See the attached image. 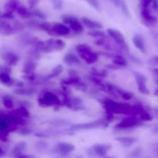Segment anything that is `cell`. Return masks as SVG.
Masks as SVG:
<instances>
[{"label": "cell", "mask_w": 158, "mask_h": 158, "mask_svg": "<svg viewBox=\"0 0 158 158\" xmlns=\"http://www.w3.org/2000/svg\"><path fill=\"white\" fill-rule=\"evenodd\" d=\"M152 7L154 10L158 13V0H153Z\"/></svg>", "instance_id": "cell-52"}, {"label": "cell", "mask_w": 158, "mask_h": 158, "mask_svg": "<svg viewBox=\"0 0 158 158\" xmlns=\"http://www.w3.org/2000/svg\"><path fill=\"white\" fill-rule=\"evenodd\" d=\"M137 86H138V89L141 94L148 95L150 94V90L146 86V83H137Z\"/></svg>", "instance_id": "cell-43"}, {"label": "cell", "mask_w": 158, "mask_h": 158, "mask_svg": "<svg viewBox=\"0 0 158 158\" xmlns=\"http://www.w3.org/2000/svg\"><path fill=\"white\" fill-rule=\"evenodd\" d=\"M52 29L56 35H61V36H66L70 33V30L69 26L65 23H56L52 24Z\"/></svg>", "instance_id": "cell-14"}, {"label": "cell", "mask_w": 158, "mask_h": 158, "mask_svg": "<svg viewBox=\"0 0 158 158\" xmlns=\"http://www.w3.org/2000/svg\"><path fill=\"white\" fill-rule=\"evenodd\" d=\"M106 114H126L131 115L132 106L127 103H120L116 102L110 99H105L100 100Z\"/></svg>", "instance_id": "cell-1"}, {"label": "cell", "mask_w": 158, "mask_h": 158, "mask_svg": "<svg viewBox=\"0 0 158 158\" xmlns=\"http://www.w3.org/2000/svg\"><path fill=\"white\" fill-rule=\"evenodd\" d=\"M76 50H77V53L79 54L80 57H81L83 55L87 53V52H90L92 49H91L90 46L89 45L85 44V43H81V44H79L76 46Z\"/></svg>", "instance_id": "cell-31"}, {"label": "cell", "mask_w": 158, "mask_h": 158, "mask_svg": "<svg viewBox=\"0 0 158 158\" xmlns=\"http://www.w3.org/2000/svg\"><path fill=\"white\" fill-rule=\"evenodd\" d=\"M111 144L110 143H95L86 150V154L89 157H106L111 150Z\"/></svg>", "instance_id": "cell-4"}, {"label": "cell", "mask_w": 158, "mask_h": 158, "mask_svg": "<svg viewBox=\"0 0 158 158\" xmlns=\"http://www.w3.org/2000/svg\"><path fill=\"white\" fill-rule=\"evenodd\" d=\"M107 120H99L95 121L90 122L86 123H76V124L70 125L69 127V131H85V130H94L99 129V128L106 127L108 126Z\"/></svg>", "instance_id": "cell-3"}, {"label": "cell", "mask_w": 158, "mask_h": 158, "mask_svg": "<svg viewBox=\"0 0 158 158\" xmlns=\"http://www.w3.org/2000/svg\"><path fill=\"white\" fill-rule=\"evenodd\" d=\"M132 42L137 49H139L143 53H146V46H145L144 39L143 35L138 33L134 34L132 38Z\"/></svg>", "instance_id": "cell-15"}, {"label": "cell", "mask_w": 158, "mask_h": 158, "mask_svg": "<svg viewBox=\"0 0 158 158\" xmlns=\"http://www.w3.org/2000/svg\"><path fill=\"white\" fill-rule=\"evenodd\" d=\"M106 68H108V69H120L121 67H120L119 66H117V65L116 64H112V65H106Z\"/></svg>", "instance_id": "cell-53"}, {"label": "cell", "mask_w": 158, "mask_h": 158, "mask_svg": "<svg viewBox=\"0 0 158 158\" xmlns=\"http://www.w3.org/2000/svg\"><path fill=\"white\" fill-rule=\"evenodd\" d=\"M154 94L156 96V97H158V88H157V89H156L155 90H154Z\"/></svg>", "instance_id": "cell-58"}, {"label": "cell", "mask_w": 158, "mask_h": 158, "mask_svg": "<svg viewBox=\"0 0 158 158\" xmlns=\"http://www.w3.org/2000/svg\"><path fill=\"white\" fill-rule=\"evenodd\" d=\"M80 81V79L77 76H70L69 78L66 79V80H63L62 81V84L63 86H69V85H73V86H75L77 83H78Z\"/></svg>", "instance_id": "cell-33"}, {"label": "cell", "mask_w": 158, "mask_h": 158, "mask_svg": "<svg viewBox=\"0 0 158 158\" xmlns=\"http://www.w3.org/2000/svg\"><path fill=\"white\" fill-rule=\"evenodd\" d=\"M88 35L91 37H94L96 39H101V38H106L107 35H106L103 31L100 30V29H94L89 32H88Z\"/></svg>", "instance_id": "cell-34"}, {"label": "cell", "mask_w": 158, "mask_h": 158, "mask_svg": "<svg viewBox=\"0 0 158 158\" xmlns=\"http://www.w3.org/2000/svg\"><path fill=\"white\" fill-rule=\"evenodd\" d=\"M0 83L8 86H14L15 80L12 78L9 73L5 72L0 73Z\"/></svg>", "instance_id": "cell-26"}, {"label": "cell", "mask_w": 158, "mask_h": 158, "mask_svg": "<svg viewBox=\"0 0 158 158\" xmlns=\"http://www.w3.org/2000/svg\"><path fill=\"white\" fill-rule=\"evenodd\" d=\"M63 66L60 64L57 65L56 67H54L53 69H52V70L51 71L50 73L48 74V75L45 77V80H51V79L56 78V77H59V76L63 73Z\"/></svg>", "instance_id": "cell-29"}, {"label": "cell", "mask_w": 158, "mask_h": 158, "mask_svg": "<svg viewBox=\"0 0 158 158\" xmlns=\"http://www.w3.org/2000/svg\"><path fill=\"white\" fill-rule=\"evenodd\" d=\"M153 71L154 72V73L157 74V75L158 76V68H154V69H153Z\"/></svg>", "instance_id": "cell-57"}, {"label": "cell", "mask_w": 158, "mask_h": 158, "mask_svg": "<svg viewBox=\"0 0 158 158\" xmlns=\"http://www.w3.org/2000/svg\"><path fill=\"white\" fill-rule=\"evenodd\" d=\"M76 148L73 144L66 142H59L54 148V152L62 157H66L75 151Z\"/></svg>", "instance_id": "cell-12"}, {"label": "cell", "mask_w": 158, "mask_h": 158, "mask_svg": "<svg viewBox=\"0 0 158 158\" xmlns=\"http://www.w3.org/2000/svg\"><path fill=\"white\" fill-rule=\"evenodd\" d=\"M27 1H28V5H29V9H35V6L39 4L40 0H27Z\"/></svg>", "instance_id": "cell-49"}, {"label": "cell", "mask_w": 158, "mask_h": 158, "mask_svg": "<svg viewBox=\"0 0 158 158\" xmlns=\"http://www.w3.org/2000/svg\"><path fill=\"white\" fill-rule=\"evenodd\" d=\"M49 125L55 127H64L70 126L71 123L69 121L63 119H55V120H51L48 121Z\"/></svg>", "instance_id": "cell-28"}, {"label": "cell", "mask_w": 158, "mask_h": 158, "mask_svg": "<svg viewBox=\"0 0 158 158\" xmlns=\"http://www.w3.org/2000/svg\"><path fill=\"white\" fill-rule=\"evenodd\" d=\"M134 75L137 83H146L147 82L146 77L141 73L136 71V72H134Z\"/></svg>", "instance_id": "cell-41"}, {"label": "cell", "mask_w": 158, "mask_h": 158, "mask_svg": "<svg viewBox=\"0 0 158 158\" xmlns=\"http://www.w3.org/2000/svg\"><path fill=\"white\" fill-rule=\"evenodd\" d=\"M10 114L17 116V117H22V118H28V117L30 116L29 110H28L27 108L24 106H20V107L17 108V109L12 110L10 112Z\"/></svg>", "instance_id": "cell-25"}, {"label": "cell", "mask_w": 158, "mask_h": 158, "mask_svg": "<svg viewBox=\"0 0 158 158\" xmlns=\"http://www.w3.org/2000/svg\"><path fill=\"white\" fill-rule=\"evenodd\" d=\"M37 64L34 60L28 59L27 61L25 63L23 69V73L24 74H30L34 73L35 69H36Z\"/></svg>", "instance_id": "cell-21"}, {"label": "cell", "mask_w": 158, "mask_h": 158, "mask_svg": "<svg viewBox=\"0 0 158 158\" xmlns=\"http://www.w3.org/2000/svg\"><path fill=\"white\" fill-rule=\"evenodd\" d=\"M143 154V149L141 148H137L131 152V154L128 155V157L132 158H138L140 157Z\"/></svg>", "instance_id": "cell-39"}, {"label": "cell", "mask_w": 158, "mask_h": 158, "mask_svg": "<svg viewBox=\"0 0 158 158\" xmlns=\"http://www.w3.org/2000/svg\"><path fill=\"white\" fill-rule=\"evenodd\" d=\"M12 26H13L14 29H15V32H16L23 31V29H24V27H25L24 24H23V23H22L20 21H19V20H14V21L12 23Z\"/></svg>", "instance_id": "cell-42"}, {"label": "cell", "mask_w": 158, "mask_h": 158, "mask_svg": "<svg viewBox=\"0 0 158 158\" xmlns=\"http://www.w3.org/2000/svg\"><path fill=\"white\" fill-rule=\"evenodd\" d=\"M107 32L108 35L116 43H117L118 45L122 46V49L125 52H127L129 50V48H128L126 42H125V37L123 35L121 32H120L119 30L114 29H108L106 30Z\"/></svg>", "instance_id": "cell-10"}, {"label": "cell", "mask_w": 158, "mask_h": 158, "mask_svg": "<svg viewBox=\"0 0 158 158\" xmlns=\"http://www.w3.org/2000/svg\"><path fill=\"white\" fill-rule=\"evenodd\" d=\"M152 2L153 0H141V7H148Z\"/></svg>", "instance_id": "cell-50"}, {"label": "cell", "mask_w": 158, "mask_h": 158, "mask_svg": "<svg viewBox=\"0 0 158 158\" xmlns=\"http://www.w3.org/2000/svg\"><path fill=\"white\" fill-rule=\"evenodd\" d=\"M112 62L114 64L117 65L120 67H126L127 66V60L123 56L120 55V54H116L114 57L112 58Z\"/></svg>", "instance_id": "cell-27"}, {"label": "cell", "mask_w": 158, "mask_h": 158, "mask_svg": "<svg viewBox=\"0 0 158 158\" xmlns=\"http://www.w3.org/2000/svg\"><path fill=\"white\" fill-rule=\"evenodd\" d=\"M140 15L143 23L148 27H154L158 24V18L151 13L148 7H141Z\"/></svg>", "instance_id": "cell-9"}, {"label": "cell", "mask_w": 158, "mask_h": 158, "mask_svg": "<svg viewBox=\"0 0 158 158\" xmlns=\"http://www.w3.org/2000/svg\"><path fill=\"white\" fill-rule=\"evenodd\" d=\"M120 7L121 8L122 12H123V13L126 16H127V17L131 16V13H130L129 9H128V6H127V3L125 2L124 0H122V1H121V3H120Z\"/></svg>", "instance_id": "cell-44"}, {"label": "cell", "mask_w": 158, "mask_h": 158, "mask_svg": "<svg viewBox=\"0 0 158 158\" xmlns=\"http://www.w3.org/2000/svg\"><path fill=\"white\" fill-rule=\"evenodd\" d=\"M40 22L36 21V20H30V21H28L26 25L28 26V27L32 28V29H40Z\"/></svg>", "instance_id": "cell-45"}, {"label": "cell", "mask_w": 158, "mask_h": 158, "mask_svg": "<svg viewBox=\"0 0 158 158\" xmlns=\"http://www.w3.org/2000/svg\"><path fill=\"white\" fill-rule=\"evenodd\" d=\"M139 118H140L142 121H145V122L151 121V120H153L152 115H151L149 112H148V111L146 110L143 111V113H141V114L139 115Z\"/></svg>", "instance_id": "cell-40"}, {"label": "cell", "mask_w": 158, "mask_h": 158, "mask_svg": "<svg viewBox=\"0 0 158 158\" xmlns=\"http://www.w3.org/2000/svg\"><path fill=\"white\" fill-rule=\"evenodd\" d=\"M36 92L35 88L33 87H19L14 89L13 93L16 95L21 96H32Z\"/></svg>", "instance_id": "cell-23"}, {"label": "cell", "mask_w": 158, "mask_h": 158, "mask_svg": "<svg viewBox=\"0 0 158 158\" xmlns=\"http://www.w3.org/2000/svg\"><path fill=\"white\" fill-rule=\"evenodd\" d=\"M154 132H155V133H157V134H158V127H156L155 128V129H154Z\"/></svg>", "instance_id": "cell-59"}, {"label": "cell", "mask_w": 158, "mask_h": 158, "mask_svg": "<svg viewBox=\"0 0 158 158\" xmlns=\"http://www.w3.org/2000/svg\"><path fill=\"white\" fill-rule=\"evenodd\" d=\"M120 96H121L122 99L124 100H130L134 97V94H133L132 93L129 92V91H126V90L123 91Z\"/></svg>", "instance_id": "cell-48"}, {"label": "cell", "mask_w": 158, "mask_h": 158, "mask_svg": "<svg viewBox=\"0 0 158 158\" xmlns=\"http://www.w3.org/2000/svg\"><path fill=\"white\" fill-rule=\"evenodd\" d=\"M62 21L63 23L67 25L69 29L76 34H81L84 30L83 23L80 21L74 15H63L61 16Z\"/></svg>", "instance_id": "cell-5"}, {"label": "cell", "mask_w": 158, "mask_h": 158, "mask_svg": "<svg viewBox=\"0 0 158 158\" xmlns=\"http://www.w3.org/2000/svg\"><path fill=\"white\" fill-rule=\"evenodd\" d=\"M155 82H156V83H157V84L158 85V78L155 79Z\"/></svg>", "instance_id": "cell-60"}, {"label": "cell", "mask_w": 158, "mask_h": 158, "mask_svg": "<svg viewBox=\"0 0 158 158\" xmlns=\"http://www.w3.org/2000/svg\"><path fill=\"white\" fill-rule=\"evenodd\" d=\"M116 140L118 141L122 146L128 148L137 142V139L133 137H116Z\"/></svg>", "instance_id": "cell-19"}, {"label": "cell", "mask_w": 158, "mask_h": 158, "mask_svg": "<svg viewBox=\"0 0 158 158\" xmlns=\"http://www.w3.org/2000/svg\"><path fill=\"white\" fill-rule=\"evenodd\" d=\"M91 74L96 77H101V78H104L107 76V73L102 69H97V68H93L91 69Z\"/></svg>", "instance_id": "cell-36"}, {"label": "cell", "mask_w": 158, "mask_h": 158, "mask_svg": "<svg viewBox=\"0 0 158 158\" xmlns=\"http://www.w3.org/2000/svg\"><path fill=\"white\" fill-rule=\"evenodd\" d=\"M40 29L44 31L46 33H48L50 35H52V36L56 35L53 32V29H52V24L50 23H48V22H40Z\"/></svg>", "instance_id": "cell-30"}, {"label": "cell", "mask_w": 158, "mask_h": 158, "mask_svg": "<svg viewBox=\"0 0 158 158\" xmlns=\"http://www.w3.org/2000/svg\"><path fill=\"white\" fill-rule=\"evenodd\" d=\"M63 62L69 66L80 64V60L73 53H67L63 57Z\"/></svg>", "instance_id": "cell-22"}, {"label": "cell", "mask_w": 158, "mask_h": 158, "mask_svg": "<svg viewBox=\"0 0 158 158\" xmlns=\"http://www.w3.org/2000/svg\"><path fill=\"white\" fill-rule=\"evenodd\" d=\"M19 133L21 135L27 136L32 134V130L29 127H21L19 130Z\"/></svg>", "instance_id": "cell-46"}, {"label": "cell", "mask_w": 158, "mask_h": 158, "mask_svg": "<svg viewBox=\"0 0 158 158\" xmlns=\"http://www.w3.org/2000/svg\"><path fill=\"white\" fill-rule=\"evenodd\" d=\"M52 3V8L56 11H60L63 7L64 0H49Z\"/></svg>", "instance_id": "cell-37"}, {"label": "cell", "mask_w": 158, "mask_h": 158, "mask_svg": "<svg viewBox=\"0 0 158 158\" xmlns=\"http://www.w3.org/2000/svg\"><path fill=\"white\" fill-rule=\"evenodd\" d=\"M16 12L17 14H18L19 16L21 17L22 19H26L30 18L32 15V10H31L29 8L26 7V6H22V5H20V6H19V8L16 10Z\"/></svg>", "instance_id": "cell-24"}, {"label": "cell", "mask_w": 158, "mask_h": 158, "mask_svg": "<svg viewBox=\"0 0 158 158\" xmlns=\"http://www.w3.org/2000/svg\"><path fill=\"white\" fill-rule=\"evenodd\" d=\"M0 57L9 66H15L19 60V57L15 52L5 49H2L0 50Z\"/></svg>", "instance_id": "cell-11"}, {"label": "cell", "mask_w": 158, "mask_h": 158, "mask_svg": "<svg viewBox=\"0 0 158 158\" xmlns=\"http://www.w3.org/2000/svg\"><path fill=\"white\" fill-rule=\"evenodd\" d=\"M152 60L153 62H154V63H157V64H158V56H154L152 58Z\"/></svg>", "instance_id": "cell-55"}, {"label": "cell", "mask_w": 158, "mask_h": 158, "mask_svg": "<svg viewBox=\"0 0 158 158\" xmlns=\"http://www.w3.org/2000/svg\"><path fill=\"white\" fill-rule=\"evenodd\" d=\"M34 148L39 152H43V151H46L49 148V144L45 140H40L36 141L34 144Z\"/></svg>", "instance_id": "cell-32"}, {"label": "cell", "mask_w": 158, "mask_h": 158, "mask_svg": "<svg viewBox=\"0 0 158 158\" xmlns=\"http://www.w3.org/2000/svg\"><path fill=\"white\" fill-rule=\"evenodd\" d=\"M62 103H63V106H66L73 110L79 111L84 109L83 100L77 97H71L69 96H66L64 97Z\"/></svg>", "instance_id": "cell-8"}, {"label": "cell", "mask_w": 158, "mask_h": 158, "mask_svg": "<svg viewBox=\"0 0 158 158\" xmlns=\"http://www.w3.org/2000/svg\"><path fill=\"white\" fill-rule=\"evenodd\" d=\"M4 155H5V151H3L2 148L0 147V157H2V156H4Z\"/></svg>", "instance_id": "cell-56"}, {"label": "cell", "mask_w": 158, "mask_h": 158, "mask_svg": "<svg viewBox=\"0 0 158 158\" xmlns=\"http://www.w3.org/2000/svg\"><path fill=\"white\" fill-rule=\"evenodd\" d=\"M121 1L122 0H111V2L114 4V6H117V7H120Z\"/></svg>", "instance_id": "cell-54"}, {"label": "cell", "mask_w": 158, "mask_h": 158, "mask_svg": "<svg viewBox=\"0 0 158 158\" xmlns=\"http://www.w3.org/2000/svg\"><path fill=\"white\" fill-rule=\"evenodd\" d=\"M32 15L35 16L36 18L40 19L45 20L46 19V15L43 12H42L41 10L37 9H32Z\"/></svg>", "instance_id": "cell-38"}, {"label": "cell", "mask_w": 158, "mask_h": 158, "mask_svg": "<svg viewBox=\"0 0 158 158\" xmlns=\"http://www.w3.org/2000/svg\"><path fill=\"white\" fill-rule=\"evenodd\" d=\"M66 47V43L62 40L49 39L44 41L43 52L44 53L54 52V51H61Z\"/></svg>", "instance_id": "cell-7"}, {"label": "cell", "mask_w": 158, "mask_h": 158, "mask_svg": "<svg viewBox=\"0 0 158 158\" xmlns=\"http://www.w3.org/2000/svg\"><path fill=\"white\" fill-rule=\"evenodd\" d=\"M7 21L8 20H5L0 18V34L9 36V35L15 33L16 32H15L12 23H9Z\"/></svg>", "instance_id": "cell-13"}, {"label": "cell", "mask_w": 158, "mask_h": 158, "mask_svg": "<svg viewBox=\"0 0 158 158\" xmlns=\"http://www.w3.org/2000/svg\"><path fill=\"white\" fill-rule=\"evenodd\" d=\"M2 103L3 105L6 108L9 110L13 109L14 106V103L13 100H12V97L10 96H3L2 97Z\"/></svg>", "instance_id": "cell-35"}, {"label": "cell", "mask_w": 158, "mask_h": 158, "mask_svg": "<svg viewBox=\"0 0 158 158\" xmlns=\"http://www.w3.org/2000/svg\"><path fill=\"white\" fill-rule=\"evenodd\" d=\"M82 23L83 26H86L88 29L94 30V29H101L103 28V26L98 21L91 19L87 18V17H83L82 18Z\"/></svg>", "instance_id": "cell-16"}, {"label": "cell", "mask_w": 158, "mask_h": 158, "mask_svg": "<svg viewBox=\"0 0 158 158\" xmlns=\"http://www.w3.org/2000/svg\"><path fill=\"white\" fill-rule=\"evenodd\" d=\"M27 149V144L24 141H19L16 143L12 151V154L14 157H19L20 155L24 154Z\"/></svg>", "instance_id": "cell-17"}, {"label": "cell", "mask_w": 158, "mask_h": 158, "mask_svg": "<svg viewBox=\"0 0 158 158\" xmlns=\"http://www.w3.org/2000/svg\"><path fill=\"white\" fill-rule=\"evenodd\" d=\"M141 122L142 120L139 117H135V116H130V117L123 119L117 124H116L114 126V130H116V131H124V130L138 127L142 124Z\"/></svg>", "instance_id": "cell-6"}, {"label": "cell", "mask_w": 158, "mask_h": 158, "mask_svg": "<svg viewBox=\"0 0 158 158\" xmlns=\"http://www.w3.org/2000/svg\"><path fill=\"white\" fill-rule=\"evenodd\" d=\"M129 57H130V59H131V60H132V61L134 62V63H137V64H141V63H142V62L140 61V60H139V59L137 58V57L134 56L129 55Z\"/></svg>", "instance_id": "cell-51"}, {"label": "cell", "mask_w": 158, "mask_h": 158, "mask_svg": "<svg viewBox=\"0 0 158 158\" xmlns=\"http://www.w3.org/2000/svg\"><path fill=\"white\" fill-rule=\"evenodd\" d=\"M37 102L39 106L44 108L49 106L59 108L63 106V103L59 98V96L55 93L49 90L43 91L37 99Z\"/></svg>", "instance_id": "cell-2"}, {"label": "cell", "mask_w": 158, "mask_h": 158, "mask_svg": "<svg viewBox=\"0 0 158 158\" xmlns=\"http://www.w3.org/2000/svg\"><path fill=\"white\" fill-rule=\"evenodd\" d=\"M20 3L18 0H9L7 2L5 3L4 10L5 12L14 13L15 12H16L17 9H18Z\"/></svg>", "instance_id": "cell-20"}, {"label": "cell", "mask_w": 158, "mask_h": 158, "mask_svg": "<svg viewBox=\"0 0 158 158\" xmlns=\"http://www.w3.org/2000/svg\"><path fill=\"white\" fill-rule=\"evenodd\" d=\"M88 3L89 4V6H92L94 9H95L97 11H100V3L97 0H86Z\"/></svg>", "instance_id": "cell-47"}, {"label": "cell", "mask_w": 158, "mask_h": 158, "mask_svg": "<svg viewBox=\"0 0 158 158\" xmlns=\"http://www.w3.org/2000/svg\"><path fill=\"white\" fill-rule=\"evenodd\" d=\"M80 58L82 60H84L87 64L92 65L94 64L95 63H97V61L99 60V55L97 52H94V51L91 50L90 52H87L86 54L83 55V56H81Z\"/></svg>", "instance_id": "cell-18"}]
</instances>
